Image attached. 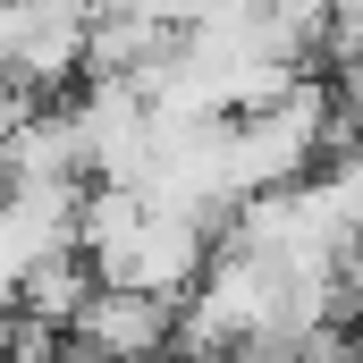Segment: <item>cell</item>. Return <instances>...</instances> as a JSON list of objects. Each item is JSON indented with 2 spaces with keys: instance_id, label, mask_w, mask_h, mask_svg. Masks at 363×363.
Segmentation results:
<instances>
[{
  "instance_id": "6da1fadb",
  "label": "cell",
  "mask_w": 363,
  "mask_h": 363,
  "mask_svg": "<svg viewBox=\"0 0 363 363\" xmlns=\"http://www.w3.org/2000/svg\"><path fill=\"white\" fill-rule=\"evenodd\" d=\"M60 338H68L77 355H101V363L169 355V338H178V304H169V296H144V287H101V279H93L85 304L68 313Z\"/></svg>"
}]
</instances>
